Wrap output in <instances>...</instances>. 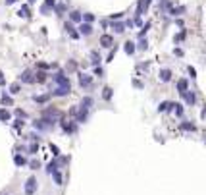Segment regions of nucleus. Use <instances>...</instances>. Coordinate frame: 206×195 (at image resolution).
Returning <instances> with one entry per match:
<instances>
[{
  "instance_id": "obj_24",
  "label": "nucleus",
  "mask_w": 206,
  "mask_h": 195,
  "mask_svg": "<svg viewBox=\"0 0 206 195\" xmlns=\"http://www.w3.org/2000/svg\"><path fill=\"white\" fill-rule=\"evenodd\" d=\"M35 81H37V83H43V81H46V73L39 72V73H37V76H35Z\"/></svg>"
},
{
  "instance_id": "obj_38",
  "label": "nucleus",
  "mask_w": 206,
  "mask_h": 195,
  "mask_svg": "<svg viewBox=\"0 0 206 195\" xmlns=\"http://www.w3.org/2000/svg\"><path fill=\"white\" fill-rule=\"evenodd\" d=\"M50 149H52V153H54V155L58 156V155H60V151H58V147L56 145H50Z\"/></svg>"
},
{
  "instance_id": "obj_9",
  "label": "nucleus",
  "mask_w": 206,
  "mask_h": 195,
  "mask_svg": "<svg viewBox=\"0 0 206 195\" xmlns=\"http://www.w3.org/2000/svg\"><path fill=\"white\" fill-rule=\"evenodd\" d=\"M91 33H93L91 23H81L79 25V35H91Z\"/></svg>"
},
{
  "instance_id": "obj_3",
  "label": "nucleus",
  "mask_w": 206,
  "mask_h": 195,
  "mask_svg": "<svg viewBox=\"0 0 206 195\" xmlns=\"http://www.w3.org/2000/svg\"><path fill=\"white\" fill-rule=\"evenodd\" d=\"M35 191H37V180H35V178H29V180L25 182V193L33 195Z\"/></svg>"
},
{
  "instance_id": "obj_30",
  "label": "nucleus",
  "mask_w": 206,
  "mask_h": 195,
  "mask_svg": "<svg viewBox=\"0 0 206 195\" xmlns=\"http://www.w3.org/2000/svg\"><path fill=\"white\" fill-rule=\"evenodd\" d=\"M81 19H85L87 23H91L93 19H94V15H93V14H85V15H81Z\"/></svg>"
},
{
  "instance_id": "obj_42",
  "label": "nucleus",
  "mask_w": 206,
  "mask_h": 195,
  "mask_svg": "<svg viewBox=\"0 0 206 195\" xmlns=\"http://www.w3.org/2000/svg\"><path fill=\"white\" fill-rule=\"evenodd\" d=\"M146 46H149V45H146V41H141V45H139V49H146Z\"/></svg>"
},
{
  "instance_id": "obj_1",
  "label": "nucleus",
  "mask_w": 206,
  "mask_h": 195,
  "mask_svg": "<svg viewBox=\"0 0 206 195\" xmlns=\"http://www.w3.org/2000/svg\"><path fill=\"white\" fill-rule=\"evenodd\" d=\"M54 81L58 83V87H66V89H71V85H70V79H67V76L64 72H58L56 76H54Z\"/></svg>"
},
{
  "instance_id": "obj_25",
  "label": "nucleus",
  "mask_w": 206,
  "mask_h": 195,
  "mask_svg": "<svg viewBox=\"0 0 206 195\" xmlns=\"http://www.w3.org/2000/svg\"><path fill=\"white\" fill-rule=\"evenodd\" d=\"M14 162H15V166H23L25 164V159H23V156H19V155H15L14 156Z\"/></svg>"
},
{
  "instance_id": "obj_33",
  "label": "nucleus",
  "mask_w": 206,
  "mask_h": 195,
  "mask_svg": "<svg viewBox=\"0 0 206 195\" xmlns=\"http://www.w3.org/2000/svg\"><path fill=\"white\" fill-rule=\"evenodd\" d=\"M29 166L33 168V170H37V168H41V162H39V160H31V162H29Z\"/></svg>"
},
{
  "instance_id": "obj_14",
  "label": "nucleus",
  "mask_w": 206,
  "mask_h": 195,
  "mask_svg": "<svg viewBox=\"0 0 206 195\" xmlns=\"http://www.w3.org/2000/svg\"><path fill=\"white\" fill-rule=\"evenodd\" d=\"M48 95H39V97H37V95H35V97H33V101L35 103H39V104H44V103H48Z\"/></svg>"
},
{
  "instance_id": "obj_47",
  "label": "nucleus",
  "mask_w": 206,
  "mask_h": 195,
  "mask_svg": "<svg viewBox=\"0 0 206 195\" xmlns=\"http://www.w3.org/2000/svg\"><path fill=\"white\" fill-rule=\"evenodd\" d=\"M29 2H35V0H29Z\"/></svg>"
},
{
  "instance_id": "obj_13",
  "label": "nucleus",
  "mask_w": 206,
  "mask_h": 195,
  "mask_svg": "<svg viewBox=\"0 0 206 195\" xmlns=\"http://www.w3.org/2000/svg\"><path fill=\"white\" fill-rule=\"evenodd\" d=\"M66 31L71 35V39H79V33H77L75 29H73V25H71V23H66Z\"/></svg>"
},
{
  "instance_id": "obj_36",
  "label": "nucleus",
  "mask_w": 206,
  "mask_h": 195,
  "mask_svg": "<svg viewBox=\"0 0 206 195\" xmlns=\"http://www.w3.org/2000/svg\"><path fill=\"white\" fill-rule=\"evenodd\" d=\"M183 10H185V8H173V10H172V15H177V14H181Z\"/></svg>"
},
{
  "instance_id": "obj_29",
  "label": "nucleus",
  "mask_w": 206,
  "mask_h": 195,
  "mask_svg": "<svg viewBox=\"0 0 206 195\" xmlns=\"http://www.w3.org/2000/svg\"><path fill=\"white\" fill-rule=\"evenodd\" d=\"M0 120L8 122V120H10V112H6V110H2V112H0Z\"/></svg>"
},
{
  "instance_id": "obj_2",
  "label": "nucleus",
  "mask_w": 206,
  "mask_h": 195,
  "mask_svg": "<svg viewBox=\"0 0 206 195\" xmlns=\"http://www.w3.org/2000/svg\"><path fill=\"white\" fill-rule=\"evenodd\" d=\"M52 126H54V120H50V118H43V120H39V122H35L37 129H50Z\"/></svg>"
},
{
  "instance_id": "obj_41",
  "label": "nucleus",
  "mask_w": 206,
  "mask_h": 195,
  "mask_svg": "<svg viewBox=\"0 0 206 195\" xmlns=\"http://www.w3.org/2000/svg\"><path fill=\"white\" fill-rule=\"evenodd\" d=\"M15 114H18L19 118H25V112H23V110H15Z\"/></svg>"
},
{
  "instance_id": "obj_39",
  "label": "nucleus",
  "mask_w": 206,
  "mask_h": 195,
  "mask_svg": "<svg viewBox=\"0 0 206 195\" xmlns=\"http://www.w3.org/2000/svg\"><path fill=\"white\" fill-rule=\"evenodd\" d=\"M114 56H116V46H114V50L110 52V56H108V62H112V60H114Z\"/></svg>"
},
{
  "instance_id": "obj_46",
  "label": "nucleus",
  "mask_w": 206,
  "mask_h": 195,
  "mask_svg": "<svg viewBox=\"0 0 206 195\" xmlns=\"http://www.w3.org/2000/svg\"><path fill=\"white\" fill-rule=\"evenodd\" d=\"M14 2H18V0H6V4H14Z\"/></svg>"
},
{
  "instance_id": "obj_22",
  "label": "nucleus",
  "mask_w": 206,
  "mask_h": 195,
  "mask_svg": "<svg viewBox=\"0 0 206 195\" xmlns=\"http://www.w3.org/2000/svg\"><path fill=\"white\" fill-rule=\"evenodd\" d=\"M70 19H71V22H81V12H71L70 14Z\"/></svg>"
},
{
  "instance_id": "obj_35",
  "label": "nucleus",
  "mask_w": 206,
  "mask_h": 195,
  "mask_svg": "<svg viewBox=\"0 0 206 195\" xmlns=\"http://www.w3.org/2000/svg\"><path fill=\"white\" fill-rule=\"evenodd\" d=\"M149 27H150V23H146L145 27H142V31L139 33V37H145V33H146V31H149Z\"/></svg>"
},
{
  "instance_id": "obj_27",
  "label": "nucleus",
  "mask_w": 206,
  "mask_h": 195,
  "mask_svg": "<svg viewBox=\"0 0 206 195\" xmlns=\"http://www.w3.org/2000/svg\"><path fill=\"white\" fill-rule=\"evenodd\" d=\"M10 93H12V95H18V93H19V83H12V85H10Z\"/></svg>"
},
{
  "instance_id": "obj_28",
  "label": "nucleus",
  "mask_w": 206,
  "mask_h": 195,
  "mask_svg": "<svg viewBox=\"0 0 206 195\" xmlns=\"http://www.w3.org/2000/svg\"><path fill=\"white\" fill-rule=\"evenodd\" d=\"M52 176H54V182L58 183V186H62V176H60V172H58V170L52 172Z\"/></svg>"
},
{
  "instance_id": "obj_44",
  "label": "nucleus",
  "mask_w": 206,
  "mask_h": 195,
  "mask_svg": "<svg viewBox=\"0 0 206 195\" xmlns=\"http://www.w3.org/2000/svg\"><path fill=\"white\" fill-rule=\"evenodd\" d=\"M189 73H191V77H197V76H195V73H197V72H195V68H189Z\"/></svg>"
},
{
  "instance_id": "obj_10",
  "label": "nucleus",
  "mask_w": 206,
  "mask_h": 195,
  "mask_svg": "<svg viewBox=\"0 0 206 195\" xmlns=\"http://www.w3.org/2000/svg\"><path fill=\"white\" fill-rule=\"evenodd\" d=\"M181 97L185 99V103H187V104H195V103H197V97H195V93H193V91H191V93H189V91H187V93H183Z\"/></svg>"
},
{
  "instance_id": "obj_31",
  "label": "nucleus",
  "mask_w": 206,
  "mask_h": 195,
  "mask_svg": "<svg viewBox=\"0 0 206 195\" xmlns=\"http://www.w3.org/2000/svg\"><path fill=\"white\" fill-rule=\"evenodd\" d=\"M56 168H58V164H56V162H50L46 170H48V174H52V172H56Z\"/></svg>"
},
{
  "instance_id": "obj_45",
  "label": "nucleus",
  "mask_w": 206,
  "mask_h": 195,
  "mask_svg": "<svg viewBox=\"0 0 206 195\" xmlns=\"http://www.w3.org/2000/svg\"><path fill=\"white\" fill-rule=\"evenodd\" d=\"M0 85H4V76H2V72H0Z\"/></svg>"
},
{
  "instance_id": "obj_11",
  "label": "nucleus",
  "mask_w": 206,
  "mask_h": 195,
  "mask_svg": "<svg viewBox=\"0 0 206 195\" xmlns=\"http://www.w3.org/2000/svg\"><path fill=\"white\" fill-rule=\"evenodd\" d=\"M70 91H71V89H66V87H58L56 91H52V95H54V97H66V95H70Z\"/></svg>"
},
{
  "instance_id": "obj_32",
  "label": "nucleus",
  "mask_w": 206,
  "mask_h": 195,
  "mask_svg": "<svg viewBox=\"0 0 206 195\" xmlns=\"http://www.w3.org/2000/svg\"><path fill=\"white\" fill-rule=\"evenodd\" d=\"M173 110H175V114H177V116H181V114H183V108H181V104H173Z\"/></svg>"
},
{
  "instance_id": "obj_34",
  "label": "nucleus",
  "mask_w": 206,
  "mask_h": 195,
  "mask_svg": "<svg viewBox=\"0 0 206 195\" xmlns=\"http://www.w3.org/2000/svg\"><path fill=\"white\" fill-rule=\"evenodd\" d=\"M44 6H46V8H54V6H56V0H46Z\"/></svg>"
},
{
  "instance_id": "obj_15",
  "label": "nucleus",
  "mask_w": 206,
  "mask_h": 195,
  "mask_svg": "<svg viewBox=\"0 0 206 195\" xmlns=\"http://www.w3.org/2000/svg\"><path fill=\"white\" fill-rule=\"evenodd\" d=\"M170 108H173V103H160V106H158V112H166V110H170Z\"/></svg>"
},
{
  "instance_id": "obj_40",
  "label": "nucleus",
  "mask_w": 206,
  "mask_h": 195,
  "mask_svg": "<svg viewBox=\"0 0 206 195\" xmlns=\"http://www.w3.org/2000/svg\"><path fill=\"white\" fill-rule=\"evenodd\" d=\"M37 149H39V145H35V143H33V145L29 147V153H37Z\"/></svg>"
},
{
  "instance_id": "obj_7",
  "label": "nucleus",
  "mask_w": 206,
  "mask_h": 195,
  "mask_svg": "<svg viewBox=\"0 0 206 195\" xmlns=\"http://www.w3.org/2000/svg\"><path fill=\"white\" fill-rule=\"evenodd\" d=\"M149 2H150V0H141V2H139V8H137V19L142 15V12H146V8H149Z\"/></svg>"
},
{
  "instance_id": "obj_8",
  "label": "nucleus",
  "mask_w": 206,
  "mask_h": 195,
  "mask_svg": "<svg viewBox=\"0 0 206 195\" xmlns=\"http://www.w3.org/2000/svg\"><path fill=\"white\" fill-rule=\"evenodd\" d=\"M177 91H179V95L187 93V91H189V81H187V79H179V81H177Z\"/></svg>"
},
{
  "instance_id": "obj_26",
  "label": "nucleus",
  "mask_w": 206,
  "mask_h": 195,
  "mask_svg": "<svg viewBox=\"0 0 206 195\" xmlns=\"http://www.w3.org/2000/svg\"><path fill=\"white\" fill-rule=\"evenodd\" d=\"M114 31H116V33H123V31H125V25H123V23H114Z\"/></svg>"
},
{
  "instance_id": "obj_43",
  "label": "nucleus",
  "mask_w": 206,
  "mask_h": 195,
  "mask_svg": "<svg viewBox=\"0 0 206 195\" xmlns=\"http://www.w3.org/2000/svg\"><path fill=\"white\" fill-rule=\"evenodd\" d=\"M110 18H112V19H119V18H121V14H112Z\"/></svg>"
},
{
  "instance_id": "obj_16",
  "label": "nucleus",
  "mask_w": 206,
  "mask_h": 195,
  "mask_svg": "<svg viewBox=\"0 0 206 195\" xmlns=\"http://www.w3.org/2000/svg\"><path fill=\"white\" fill-rule=\"evenodd\" d=\"M160 79H162V81H170V79H172V72H170V70H162V72H160Z\"/></svg>"
},
{
  "instance_id": "obj_37",
  "label": "nucleus",
  "mask_w": 206,
  "mask_h": 195,
  "mask_svg": "<svg viewBox=\"0 0 206 195\" xmlns=\"http://www.w3.org/2000/svg\"><path fill=\"white\" fill-rule=\"evenodd\" d=\"M94 76H98V77H102V68H94Z\"/></svg>"
},
{
  "instance_id": "obj_20",
  "label": "nucleus",
  "mask_w": 206,
  "mask_h": 195,
  "mask_svg": "<svg viewBox=\"0 0 206 195\" xmlns=\"http://www.w3.org/2000/svg\"><path fill=\"white\" fill-rule=\"evenodd\" d=\"M19 18H29V6H21V10L18 12Z\"/></svg>"
},
{
  "instance_id": "obj_5",
  "label": "nucleus",
  "mask_w": 206,
  "mask_h": 195,
  "mask_svg": "<svg viewBox=\"0 0 206 195\" xmlns=\"http://www.w3.org/2000/svg\"><path fill=\"white\" fill-rule=\"evenodd\" d=\"M19 79H21V83H35V76H33V72H31V70H25Z\"/></svg>"
},
{
  "instance_id": "obj_17",
  "label": "nucleus",
  "mask_w": 206,
  "mask_h": 195,
  "mask_svg": "<svg viewBox=\"0 0 206 195\" xmlns=\"http://www.w3.org/2000/svg\"><path fill=\"white\" fill-rule=\"evenodd\" d=\"M123 50L127 52V54H133V52H135V43L127 41V43H125V46H123Z\"/></svg>"
},
{
  "instance_id": "obj_19",
  "label": "nucleus",
  "mask_w": 206,
  "mask_h": 195,
  "mask_svg": "<svg viewBox=\"0 0 206 195\" xmlns=\"http://www.w3.org/2000/svg\"><path fill=\"white\" fill-rule=\"evenodd\" d=\"M181 129H183V131H195V129H197V126H195V124H189V122H183V124H181Z\"/></svg>"
},
{
  "instance_id": "obj_6",
  "label": "nucleus",
  "mask_w": 206,
  "mask_h": 195,
  "mask_svg": "<svg viewBox=\"0 0 206 195\" xmlns=\"http://www.w3.org/2000/svg\"><path fill=\"white\" fill-rule=\"evenodd\" d=\"M91 83H93V79L89 76H85V73H79V85L81 87H91Z\"/></svg>"
},
{
  "instance_id": "obj_4",
  "label": "nucleus",
  "mask_w": 206,
  "mask_h": 195,
  "mask_svg": "<svg viewBox=\"0 0 206 195\" xmlns=\"http://www.w3.org/2000/svg\"><path fill=\"white\" fill-rule=\"evenodd\" d=\"M100 45H102L104 49H112L114 46V37L112 35H102L100 37Z\"/></svg>"
},
{
  "instance_id": "obj_21",
  "label": "nucleus",
  "mask_w": 206,
  "mask_h": 195,
  "mask_svg": "<svg viewBox=\"0 0 206 195\" xmlns=\"http://www.w3.org/2000/svg\"><path fill=\"white\" fill-rule=\"evenodd\" d=\"M87 114H89V110H83V108H81V112L77 114V122H85V120H87Z\"/></svg>"
},
{
  "instance_id": "obj_18",
  "label": "nucleus",
  "mask_w": 206,
  "mask_h": 195,
  "mask_svg": "<svg viewBox=\"0 0 206 195\" xmlns=\"http://www.w3.org/2000/svg\"><path fill=\"white\" fill-rule=\"evenodd\" d=\"M91 62H93V66H94V68L98 66V62H100V56H98V52H96V50H93V52H91Z\"/></svg>"
},
{
  "instance_id": "obj_12",
  "label": "nucleus",
  "mask_w": 206,
  "mask_h": 195,
  "mask_svg": "<svg viewBox=\"0 0 206 195\" xmlns=\"http://www.w3.org/2000/svg\"><path fill=\"white\" fill-rule=\"evenodd\" d=\"M93 106V99L91 97H83V101H81V108L83 110H89Z\"/></svg>"
},
{
  "instance_id": "obj_23",
  "label": "nucleus",
  "mask_w": 206,
  "mask_h": 195,
  "mask_svg": "<svg viewBox=\"0 0 206 195\" xmlns=\"http://www.w3.org/2000/svg\"><path fill=\"white\" fill-rule=\"evenodd\" d=\"M102 91H104V93H102V97L106 99V101H110V99H112V89H110V87H104Z\"/></svg>"
}]
</instances>
